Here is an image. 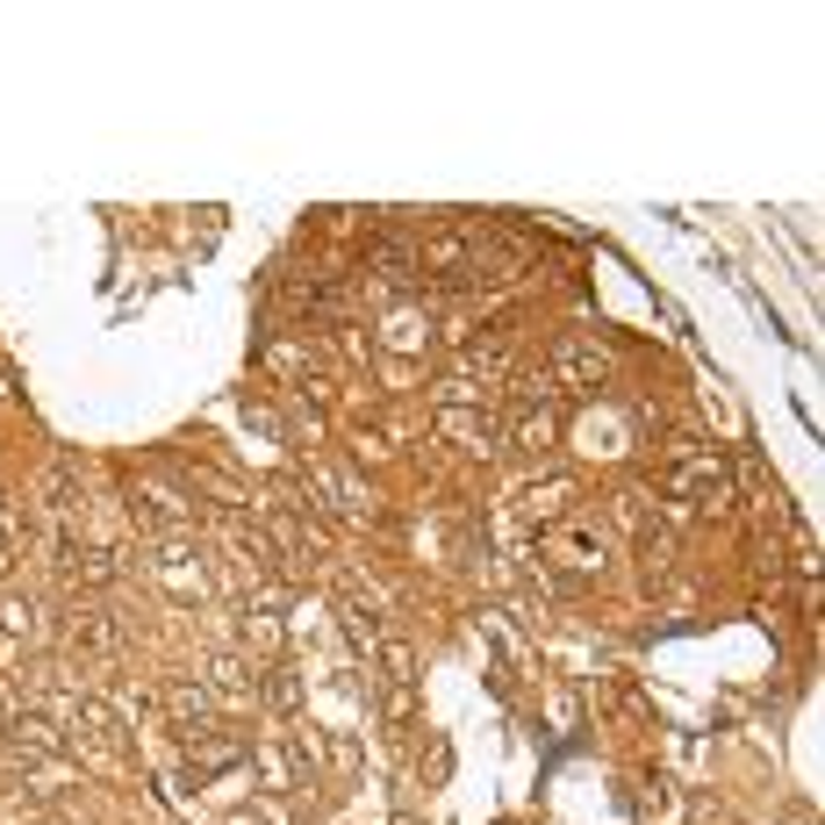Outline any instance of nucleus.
<instances>
[{
  "label": "nucleus",
  "mask_w": 825,
  "mask_h": 825,
  "mask_svg": "<svg viewBox=\"0 0 825 825\" xmlns=\"http://www.w3.org/2000/svg\"><path fill=\"white\" fill-rule=\"evenodd\" d=\"M166 725H172V739H194V733H209V725H215V689L172 682V689H166Z\"/></svg>",
  "instance_id": "nucleus-1"
},
{
  "label": "nucleus",
  "mask_w": 825,
  "mask_h": 825,
  "mask_svg": "<svg viewBox=\"0 0 825 825\" xmlns=\"http://www.w3.org/2000/svg\"><path fill=\"white\" fill-rule=\"evenodd\" d=\"M553 374H560L567 388H581V395H589V388H603V381H611V352L575 345V337H567V345L553 352Z\"/></svg>",
  "instance_id": "nucleus-2"
},
{
  "label": "nucleus",
  "mask_w": 825,
  "mask_h": 825,
  "mask_svg": "<svg viewBox=\"0 0 825 825\" xmlns=\"http://www.w3.org/2000/svg\"><path fill=\"white\" fill-rule=\"evenodd\" d=\"M65 639H73L79 660H108L115 646H123V639H115V617H101V611H79L73 625H65Z\"/></svg>",
  "instance_id": "nucleus-3"
},
{
  "label": "nucleus",
  "mask_w": 825,
  "mask_h": 825,
  "mask_svg": "<svg viewBox=\"0 0 825 825\" xmlns=\"http://www.w3.org/2000/svg\"><path fill=\"white\" fill-rule=\"evenodd\" d=\"M180 754H187V761H201V776H215V768H237V761H245V747H237V739H215V733L180 739Z\"/></svg>",
  "instance_id": "nucleus-4"
},
{
  "label": "nucleus",
  "mask_w": 825,
  "mask_h": 825,
  "mask_svg": "<svg viewBox=\"0 0 825 825\" xmlns=\"http://www.w3.org/2000/svg\"><path fill=\"white\" fill-rule=\"evenodd\" d=\"M553 553H560V560H575L581 575H597V567H603L597 532H575V524H560V532H553Z\"/></svg>",
  "instance_id": "nucleus-5"
},
{
  "label": "nucleus",
  "mask_w": 825,
  "mask_h": 825,
  "mask_svg": "<svg viewBox=\"0 0 825 825\" xmlns=\"http://www.w3.org/2000/svg\"><path fill=\"white\" fill-rule=\"evenodd\" d=\"M209 689H223V696H245V689H252V668L223 646V654H209Z\"/></svg>",
  "instance_id": "nucleus-6"
},
{
  "label": "nucleus",
  "mask_w": 825,
  "mask_h": 825,
  "mask_svg": "<svg viewBox=\"0 0 825 825\" xmlns=\"http://www.w3.org/2000/svg\"><path fill=\"white\" fill-rule=\"evenodd\" d=\"M553 424H560V416H553V410H524V416H517V431H510V438H517L524 453H546V445L560 438V431H553Z\"/></svg>",
  "instance_id": "nucleus-7"
},
{
  "label": "nucleus",
  "mask_w": 825,
  "mask_h": 825,
  "mask_svg": "<svg viewBox=\"0 0 825 825\" xmlns=\"http://www.w3.org/2000/svg\"><path fill=\"white\" fill-rule=\"evenodd\" d=\"M259 696H266V711H280V718H288L294 703H302V682H294L288 668H266V682H259Z\"/></svg>",
  "instance_id": "nucleus-8"
},
{
  "label": "nucleus",
  "mask_w": 825,
  "mask_h": 825,
  "mask_svg": "<svg viewBox=\"0 0 825 825\" xmlns=\"http://www.w3.org/2000/svg\"><path fill=\"white\" fill-rule=\"evenodd\" d=\"M0 625H8V632H36V611L22 597H0Z\"/></svg>",
  "instance_id": "nucleus-9"
},
{
  "label": "nucleus",
  "mask_w": 825,
  "mask_h": 825,
  "mask_svg": "<svg viewBox=\"0 0 825 825\" xmlns=\"http://www.w3.org/2000/svg\"><path fill=\"white\" fill-rule=\"evenodd\" d=\"M467 367H475V374H495V367H503V345H495V337H489V345H475V352H467Z\"/></svg>",
  "instance_id": "nucleus-10"
},
{
  "label": "nucleus",
  "mask_w": 825,
  "mask_h": 825,
  "mask_svg": "<svg viewBox=\"0 0 825 825\" xmlns=\"http://www.w3.org/2000/svg\"><path fill=\"white\" fill-rule=\"evenodd\" d=\"M0 567H8V546H0Z\"/></svg>",
  "instance_id": "nucleus-11"
},
{
  "label": "nucleus",
  "mask_w": 825,
  "mask_h": 825,
  "mask_svg": "<svg viewBox=\"0 0 825 825\" xmlns=\"http://www.w3.org/2000/svg\"><path fill=\"white\" fill-rule=\"evenodd\" d=\"M402 825H424V818H402Z\"/></svg>",
  "instance_id": "nucleus-12"
}]
</instances>
